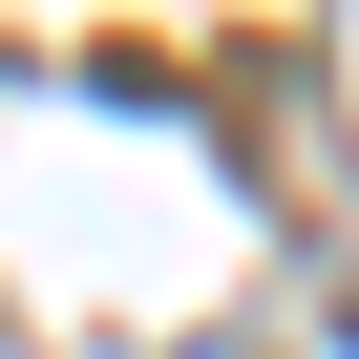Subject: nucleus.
I'll return each instance as SVG.
<instances>
[{
    "label": "nucleus",
    "mask_w": 359,
    "mask_h": 359,
    "mask_svg": "<svg viewBox=\"0 0 359 359\" xmlns=\"http://www.w3.org/2000/svg\"><path fill=\"white\" fill-rule=\"evenodd\" d=\"M191 359H254V338H191Z\"/></svg>",
    "instance_id": "nucleus-1"
},
{
    "label": "nucleus",
    "mask_w": 359,
    "mask_h": 359,
    "mask_svg": "<svg viewBox=\"0 0 359 359\" xmlns=\"http://www.w3.org/2000/svg\"><path fill=\"white\" fill-rule=\"evenodd\" d=\"M338 338H359V296H338Z\"/></svg>",
    "instance_id": "nucleus-2"
}]
</instances>
